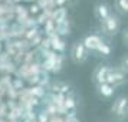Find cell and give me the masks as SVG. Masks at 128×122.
<instances>
[{
    "label": "cell",
    "instance_id": "6da1fadb",
    "mask_svg": "<svg viewBox=\"0 0 128 122\" xmlns=\"http://www.w3.org/2000/svg\"><path fill=\"white\" fill-rule=\"evenodd\" d=\"M70 58L75 63H84L88 59V50L85 49L82 40H78L72 45V49H70Z\"/></svg>",
    "mask_w": 128,
    "mask_h": 122
},
{
    "label": "cell",
    "instance_id": "7a4b0ae2",
    "mask_svg": "<svg viewBox=\"0 0 128 122\" xmlns=\"http://www.w3.org/2000/svg\"><path fill=\"white\" fill-rule=\"evenodd\" d=\"M127 111H128V99L127 96H118L116 101L114 102L112 105V114L115 116L116 119H124V118H127Z\"/></svg>",
    "mask_w": 128,
    "mask_h": 122
},
{
    "label": "cell",
    "instance_id": "3957f363",
    "mask_svg": "<svg viewBox=\"0 0 128 122\" xmlns=\"http://www.w3.org/2000/svg\"><path fill=\"white\" fill-rule=\"evenodd\" d=\"M102 27H104L106 35H110V36L116 35V33L120 32V19H118V16L110 14V16L102 22Z\"/></svg>",
    "mask_w": 128,
    "mask_h": 122
},
{
    "label": "cell",
    "instance_id": "277c9868",
    "mask_svg": "<svg viewBox=\"0 0 128 122\" xmlns=\"http://www.w3.org/2000/svg\"><path fill=\"white\" fill-rule=\"evenodd\" d=\"M110 68L105 66V65H99L96 69L94 70L92 79L96 85H101V83H105L106 82V78H108V73H110Z\"/></svg>",
    "mask_w": 128,
    "mask_h": 122
},
{
    "label": "cell",
    "instance_id": "5b68a950",
    "mask_svg": "<svg viewBox=\"0 0 128 122\" xmlns=\"http://www.w3.org/2000/svg\"><path fill=\"white\" fill-rule=\"evenodd\" d=\"M82 43H84V46H85V49H86L88 52H89V50H96L99 47V45L102 43V39L96 35H88L86 37L82 40Z\"/></svg>",
    "mask_w": 128,
    "mask_h": 122
},
{
    "label": "cell",
    "instance_id": "8992f818",
    "mask_svg": "<svg viewBox=\"0 0 128 122\" xmlns=\"http://www.w3.org/2000/svg\"><path fill=\"white\" fill-rule=\"evenodd\" d=\"M95 14H96V17H98L99 22H104L105 19L111 14L108 4H105V3H98L96 7H95Z\"/></svg>",
    "mask_w": 128,
    "mask_h": 122
},
{
    "label": "cell",
    "instance_id": "52a82bcc",
    "mask_svg": "<svg viewBox=\"0 0 128 122\" xmlns=\"http://www.w3.org/2000/svg\"><path fill=\"white\" fill-rule=\"evenodd\" d=\"M124 75L122 73H118L115 70H110V73H108V78H106V83H110L111 86H115L116 83H121L124 82Z\"/></svg>",
    "mask_w": 128,
    "mask_h": 122
},
{
    "label": "cell",
    "instance_id": "ba28073f",
    "mask_svg": "<svg viewBox=\"0 0 128 122\" xmlns=\"http://www.w3.org/2000/svg\"><path fill=\"white\" fill-rule=\"evenodd\" d=\"M98 86V92L101 96H104V98H110L112 96V93H114V86H111L110 83H101V85H96Z\"/></svg>",
    "mask_w": 128,
    "mask_h": 122
},
{
    "label": "cell",
    "instance_id": "9c48e42d",
    "mask_svg": "<svg viewBox=\"0 0 128 122\" xmlns=\"http://www.w3.org/2000/svg\"><path fill=\"white\" fill-rule=\"evenodd\" d=\"M115 9L121 14L128 13V0H115Z\"/></svg>",
    "mask_w": 128,
    "mask_h": 122
},
{
    "label": "cell",
    "instance_id": "30bf717a",
    "mask_svg": "<svg viewBox=\"0 0 128 122\" xmlns=\"http://www.w3.org/2000/svg\"><path fill=\"white\" fill-rule=\"evenodd\" d=\"M96 50H98V52H101L102 55H105V56H106V55H110V53H111V47L108 46L106 43H104V42H102V43L99 45V47L96 49Z\"/></svg>",
    "mask_w": 128,
    "mask_h": 122
},
{
    "label": "cell",
    "instance_id": "8fae6325",
    "mask_svg": "<svg viewBox=\"0 0 128 122\" xmlns=\"http://www.w3.org/2000/svg\"><path fill=\"white\" fill-rule=\"evenodd\" d=\"M65 106H66L68 109H74V108H75V101L72 98H66L65 99Z\"/></svg>",
    "mask_w": 128,
    "mask_h": 122
},
{
    "label": "cell",
    "instance_id": "7c38bea8",
    "mask_svg": "<svg viewBox=\"0 0 128 122\" xmlns=\"http://www.w3.org/2000/svg\"><path fill=\"white\" fill-rule=\"evenodd\" d=\"M55 49H62L64 47V42H59V40H53V45H52Z\"/></svg>",
    "mask_w": 128,
    "mask_h": 122
},
{
    "label": "cell",
    "instance_id": "4fadbf2b",
    "mask_svg": "<svg viewBox=\"0 0 128 122\" xmlns=\"http://www.w3.org/2000/svg\"><path fill=\"white\" fill-rule=\"evenodd\" d=\"M66 122H79V119H78V118H75L74 115H70V116H68Z\"/></svg>",
    "mask_w": 128,
    "mask_h": 122
},
{
    "label": "cell",
    "instance_id": "5bb4252c",
    "mask_svg": "<svg viewBox=\"0 0 128 122\" xmlns=\"http://www.w3.org/2000/svg\"><path fill=\"white\" fill-rule=\"evenodd\" d=\"M64 1H65V0H56V4H59V6H60V4H62Z\"/></svg>",
    "mask_w": 128,
    "mask_h": 122
}]
</instances>
